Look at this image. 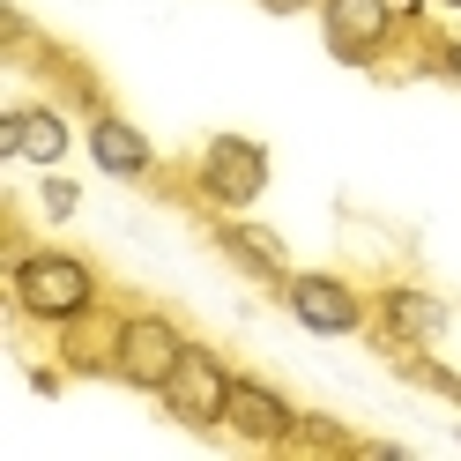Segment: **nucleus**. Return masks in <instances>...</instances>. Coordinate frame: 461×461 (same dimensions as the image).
<instances>
[{"label":"nucleus","instance_id":"nucleus-1","mask_svg":"<svg viewBox=\"0 0 461 461\" xmlns=\"http://www.w3.org/2000/svg\"><path fill=\"white\" fill-rule=\"evenodd\" d=\"M8 298H15L23 321L68 328V321H82V312H97V268L82 261V253H60V246H45V253H15V268H8Z\"/></svg>","mask_w":461,"mask_h":461},{"label":"nucleus","instance_id":"nucleus-2","mask_svg":"<svg viewBox=\"0 0 461 461\" xmlns=\"http://www.w3.org/2000/svg\"><path fill=\"white\" fill-rule=\"evenodd\" d=\"M230 372L216 350H201V342H186V357H179V372H171V387H164V410H171V424H186V431H223V417H230Z\"/></svg>","mask_w":461,"mask_h":461},{"label":"nucleus","instance_id":"nucleus-3","mask_svg":"<svg viewBox=\"0 0 461 461\" xmlns=\"http://www.w3.org/2000/svg\"><path fill=\"white\" fill-rule=\"evenodd\" d=\"M186 357V335L179 321H164V312H127L120 321V365H112V380H127L141 394H164L171 372Z\"/></svg>","mask_w":461,"mask_h":461},{"label":"nucleus","instance_id":"nucleus-4","mask_svg":"<svg viewBox=\"0 0 461 461\" xmlns=\"http://www.w3.org/2000/svg\"><path fill=\"white\" fill-rule=\"evenodd\" d=\"M201 201H216V209H253L268 186V149L253 134H216L209 149H201V171H194Z\"/></svg>","mask_w":461,"mask_h":461},{"label":"nucleus","instance_id":"nucleus-5","mask_svg":"<svg viewBox=\"0 0 461 461\" xmlns=\"http://www.w3.org/2000/svg\"><path fill=\"white\" fill-rule=\"evenodd\" d=\"M283 305H291L298 328H312V335H357V328H365L357 283H342V276H328V268H291Z\"/></svg>","mask_w":461,"mask_h":461},{"label":"nucleus","instance_id":"nucleus-6","mask_svg":"<svg viewBox=\"0 0 461 461\" xmlns=\"http://www.w3.org/2000/svg\"><path fill=\"white\" fill-rule=\"evenodd\" d=\"M321 31L342 68H372L394 38V8L387 0H321Z\"/></svg>","mask_w":461,"mask_h":461},{"label":"nucleus","instance_id":"nucleus-7","mask_svg":"<svg viewBox=\"0 0 461 461\" xmlns=\"http://www.w3.org/2000/svg\"><path fill=\"white\" fill-rule=\"evenodd\" d=\"M372 321H380V342L402 357V350H431V342L447 335V298L417 291V283H387L380 305H372Z\"/></svg>","mask_w":461,"mask_h":461},{"label":"nucleus","instance_id":"nucleus-8","mask_svg":"<svg viewBox=\"0 0 461 461\" xmlns=\"http://www.w3.org/2000/svg\"><path fill=\"white\" fill-rule=\"evenodd\" d=\"M223 431H239L246 447H291V431H298V402H283L268 380L239 372V380H230V417H223Z\"/></svg>","mask_w":461,"mask_h":461},{"label":"nucleus","instance_id":"nucleus-9","mask_svg":"<svg viewBox=\"0 0 461 461\" xmlns=\"http://www.w3.org/2000/svg\"><path fill=\"white\" fill-rule=\"evenodd\" d=\"M216 246H223V261H239L253 283H291V246L276 239L268 223H246V209H223L216 216Z\"/></svg>","mask_w":461,"mask_h":461},{"label":"nucleus","instance_id":"nucleus-10","mask_svg":"<svg viewBox=\"0 0 461 461\" xmlns=\"http://www.w3.org/2000/svg\"><path fill=\"white\" fill-rule=\"evenodd\" d=\"M75 149V134H68V120L52 104H15L8 120H0V157H23V164H60Z\"/></svg>","mask_w":461,"mask_h":461},{"label":"nucleus","instance_id":"nucleus-11","mask_svg":"<svg viewBox=\"0 0 461 461\" xmlns=\"http://www.w3.org/2000/svg\"><path fill=\"white\" fill-rule=\"evenodd\" d=\"M90 157L112 171V179H149V171H157L149 134H141L134 120H120V112H97V120H90Z\"/></svg>","mask_w":461,"mask_h":461},{"label":"nucleus","instance_id":"nucleus-12","mask_svg":"<svg viewBox=\"0 0 461 461\" xmlns=\"http://www.w3.org/2000/svg\"><path fill=\"white\" fill-rule=\"evenodd\" d=\"M402 372H410L417 387H431V394H447V402H461V372H447L439 357H424V350H402Z\"/></svg>","mask_w":461,"mask_h":461},{"label":"nucleus","instance_id":"nucleus-13","mask_svg":"<svg viewBox=\"0 0 461 461\" xmlns=\"http://www.w3.org/2000/svg\"><path fill=\"white\" fill-rule=\"evenodd\" d=\"M291 447H357V439H350L342 424H328V417H305V410H298V431H291Z\"/></svg>","mask_w":461,"mask_h":461},{"label":"nucleus","instance_id":"nucleus-14","mask_svg":"<svg viewBox=\"0 0 461 461\" xmlns=\"http://www.w3.org/2000/svg\"><path fill=\"white\" fill-rule=\"evenodd\" d=\"M75 209H82L75 179H60V171H52V179H45V216H75Z\"/></svg>","mask_w":461,"mask_h":461},{"label":"nucleus","instance_id":"nucleus-15","mask_svg":"<svg viewBox=\"0 0 461 461\" xmlns=\"http://www.w3.org/2000/svg\"><path fill=\"white\" fill-rule=\"evenodd\" d=\"M268 15H305V8H321V0H261Z\"/></svg>","mask_w":461,"mask_h":461},{"label":"nucleus","instance_id":"nucleus-16","mask_svg":"<svg viewBox=\"0 0 461 461\" xmlns=\"http://www.w3.org/2000/svg\"><path fill=\"white\" fill-rule=\"evenodd\" d=\"M439 68H447V75L461 82V38H447V45H439Z\"/></svg>","mask_w":461,"mask_h":461},{"label":"nucleus","instance_id":"nucleus-17","mask_svg":"<svg viewBox=\"0 0 461 461\" xmlns=\"http://www.w3.org/2000/svg\"><path fill=\"white\" fill-rule=\"evenodd\" d=\"M447 8H461V0H447Z\"/></svg>","mask_w":461,"mask_h":461}]
</instances>
